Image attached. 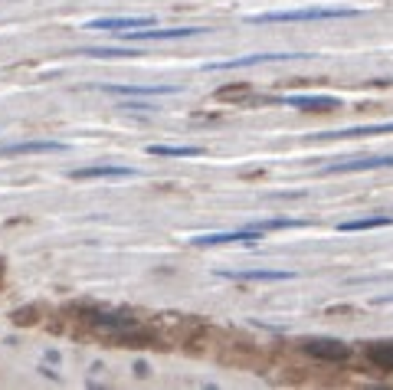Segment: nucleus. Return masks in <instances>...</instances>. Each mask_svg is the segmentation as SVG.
Wrapping results in <instances>:
<instances>
[{
  "mask_svg": "<svg viewBox=\"0 0 393 390\" xmlns=\"http://www.w3.org/2000/svg\"><path fill=\"white\" fill-rule=\"evenodd\" d=\"M360 17L357 7H302V10H279V13H256L249 24H308V20H347Z\"/></svg>",
  "mask_w": 393,
  "mask_h": 390,
  "instance_id": "f257e3e1",
  "label": "nucleus"
},
{
  "mask_svg": "<svg viewBox=\"0 0 393 390\" xmlns=\"http://www.w3.org/2000/svg\"><path fill=\"white\" fill-rule=\"evenodd\" d=\"M200 33H210L207 26H171V30H158V26H138V30H128V33H115L125 43H158V39H187V37H200Z\"/></svg>",
  "mask_w": 393,
  "mask_h": 390,
  "instance_id": "f03ea898",
  "label": "nucleus"
},
{
  "mask_svg": "<svg viewBox=\"0 0 393 390\" xmlns=\"http://www.w3.org/2000/svg\"><path fill=\"white\" fill-rule=\"evenodd\" d=\"M105 95L115 99H164V95H177V86H95Z\"/></svg>",
  "mask_w": 393,
  "mask_h": 390,
  "instance_id": "7ed1b4c3",
  "label": "nucleus"
},
{
  "mask_svg": "<svg viewBox=\"0 0 393 390\" xmlns=\"http://www.w3.org/2000/svg\"><path fill=\"white\" fill-rule=\"evenodd\" d=\"M262 236V230L256 223H249L243 230H226V233H207V236H194V246H226V243H256Z\"/></svg>",
  "mask_w": 393,
  "mask_h": 390,
  "instance_id": "20e7f679",
  "label": "nucleus"
},
{
  "mask_svg": "<svg viewBox=\"0 0 393 390\" xmlns=\"http://www.w3.org/2000/svg\"><path fill=\"white\" fill-rule=\"evenodd\" d=\"M305 354L318 358V361H347L351 358V348L344 341H334V338H311L302 344Z\"/></svg>",
  "mask_w": 393,
  "mask_h": 390,
  "instance_id": "39448f33",
  "label": "nucleus"
},
{
  "mask_svg": "<svg viewBox=\"0 0 393 390\" xmlns=\"http://www.w3.org/2000/svg\"><path fill=\"white\" fill-rule=\"evenodd\" d=\"M279 59H298V53H256V56H243V59H226V63H207V66H200V69H203V73H220V69H243V66L279 63Z\"/></svg>",
  "mask_w": 393,
  "mask_h": 390,
  "instance_id": "423d86ee",
  "label": "nucleus"
},
{
  "mask_svg": "<svg viewBox=\"0 0 393 390\" xmlns=\"http://www.w3.org/2000/svg\"><path fill=\"white\" fill-rule=\"evenodd\" d=\"M73 180H122V177H138L131 167H118V164H98V167H75L69 171Z\"/></svg>",
  "mask_w": 393,
  "mask_h": 390,
  "instance_id": "0eeeda50",
  "label": "nucleus"
},
{
  "mask_svg": "<svg viewBox=\"0 0 393 390\" xmlns=\"http://www.w3.org/2000/svg\"><path fill=\"white\" fill-rule=\"evenodd\" d=\"M381 167H393V154L360 158V161H347V164H328L321 174H360V171H381Z\"/></svg>",
  "mask_w": 393,
  "mask_h": 390,
  "instance_id": "6e6552de",
  "label": "nucleus"
},
{
  "mask_svg": "<svg viewBox=\"0 0 393 390\" xmlns=\"http://www.w3.org/2000/svg\"><path fill=\"white\" fill-rule=\"evenodd\" d=\"M138 26H154V17H98V20H89L86 30L122 33V30H138Z\"/></svg>",
  "mask_w": 393,
  "mask_h": 390,
  "instance_id": "1a4fd4ad",
  "label": "nucleus"
},
{
  "mask_svg": "<svg viewBox=\"0 0 393 390\" xmlns=\"http://www.w3.org/2000/svg\"><path fill=\"white\" fill-rule=\"evenodd\" d=\"M223 279H239V282H289V279H295V272H289V269H226V272H220Z\"/></svg>",
  "mask_w": 393,
  "mask_h": 390,
  "instance_id": "9d476101",
  "label": "nucleus"
},
{
  "mask_svg": "<svg viewBox=\"0 0 393 390\" xmlns=\"http://www.w3.org/2000/svg\"><path fill=\"white\" fill-rule=\"evenodd\" d=\"M282 102L289 109H305V112H334V109H341L338 95H285Z\"/></svg>",
  "mask_w": 393,
  "mask_h": 390,
  "instance_id": "9b49d317",
  "label": "nucleus"
},
{
  "mask_svg": "<svg viewBox=\"0 0 393 390\" xmlns=\"http://www.w3.org/2000/svg\"><path fill=\"white\" fill-rule=\"evenodd\" d=\"M53 151H69L66 141H20V145H0V154H53Z\"/></svg>",
  "mask_w": 393,
  "mask_h": 390,
  "instance_id": "f8f14e48",
  "label": "nucleus"
},
{
  "mask_svg": "<svg viewBox=\"0 0 393 390\" xmlns=\"http://www.w3.org/2000/svg\"><path fill=\"white\" fill-rule=\"evenodd\" d=\"M374 135H393V122H383V125H354V128H341V131H325V135H315V138H374Z\"/></svg>",
  "mask_w": 393,
  "mask_h": 390,
  "instance_id": "ddd939ff",
  "label": "nucleus"
},
{
  "mask_svg": "<svg viewBox=\"0 0 393 390\" xmlns=\"http://www.w3.org/2000/svg\"><path fill=\"white\" fill-rule=\"evenodd\" d=\"M86 318H92V325H105V328H135V318L122 312H102V308H82Z\"/></svg>",
  "mask_w": 393,
  "mask_h": 390,
  "instance_id": "4468645a",
  "label": "nucleus"
},
{
  "mask_svg": "<svg viewBox=\"0 0 393 390\" xmlns=\"http://www.w3.org/2000/svg\"><path fill=\"white\" fill-rule=\"evenodd\" d=\"M147 154H154V158H200L203 148H196V145H184V148H177V145H147Z\"/></svg>",
  "mask_w": 393,
  "mask_h": 390,
  "instance_id": "2eb2a0df",
  "label": "nucleus"
},
{
  "mask_svg": "<svg viewBox=\"0 0 393 390\" xmlns=\"http://www.w3.org/2000/svg\"><path fill=\"white\" fill-rule=\"evenodd\" d=\"M381 227H393V216H360V220L338 223V230H341V233H357V230H381Z\"/></svg>",
  "mask_w": 393,
  "mask_h": 390,
  "instance_id": "dca6fc26",
  "label": "nucleus"
},
{
  "mask_svg": "<svg viewBox=\"0 0 393 390\" xmlns=\"http://www.w3.org/2000/svg\"><path fill=\"white\" fill-rule=\"evenodd\" d=\"M367 361L374 367H381V371H393V341L390 344H370Z\"/></svg>",
  "mask_w": 393,
  "mask_h": 390,
  "instance_id": "f3484780",
  "label": "nucleus"
},
{
  "mask_svg": "<svg viewBox=\"0 0 393 390\" xmlns=\"http://www.w3.org/2000/svg\"><path fill=\"white\" fill-rule=\"evenodd\" d=\"M82 56H102V59H111V56H131L128 46H86Z\"/></svg>",
  "mask_w": 393,
  "mask_h": 390,
  "instance_id": "a211bd4d",
  "label": "nucleus"
}]
</instances>
